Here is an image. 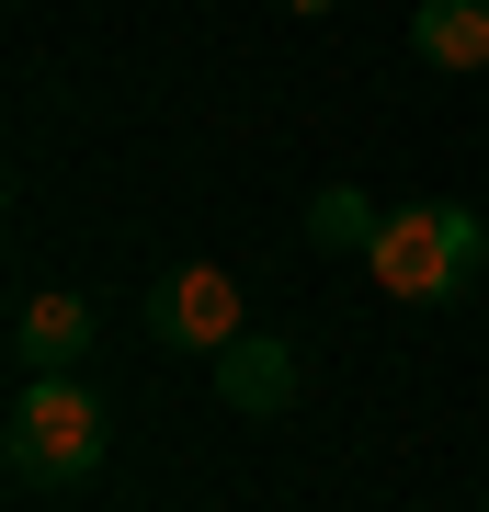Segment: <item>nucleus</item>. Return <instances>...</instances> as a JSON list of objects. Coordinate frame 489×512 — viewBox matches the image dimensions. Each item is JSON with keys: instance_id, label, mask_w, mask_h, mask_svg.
Masks as SVG:
<instances>
[{"instance_id": "1", "label": "nucleus", "mask_w": 489, "mask_h": 512, "mask_svg": "<svg viewBox=\"0 0 489 512\" xmlns=\"http://www.w3.org/2000/svg\"><path fill=\"white\" fill-rule=\"evenodd\" d=\"M478 205H387L376 251H364V274H376V296H399V308H444V296L478 285Z\"/></svg>"}, {"instance_id": "2", "label": "nucleus", "mask_w": 489, "mask_h": 512, "mask_svg": "<svg viewBox=\"0 0 489 512\" xmlns=\"http://www.w3.org/2000/svg\"><path fill=\"white\" fill-rule=\"evenodd\" d=\"M0 467H12L23 490H80V478L103 467V399L80 387V365H57V376H23V399H12V433H0Z\"/></svg>"}, {"instance_id": "3", "label": "nucleus", "mask_w": 489, "mask_h": 512, "mask_svg": "<svg viewBox=\"0 0 489 512\" xmlns=\"http://www.w3.org/2000/svg\"><path fill=\"white\" fill-rule=\"evenodd\" d=\"M148 330H160L171 353H228L251 319H239V285L217 274V262H182V274L148 296Z\"/></svg>"}, {"instance_id": "4", "label": "nucleus", "mask_w": 489, "mask_h": 512, "mask_svg": "<svg viewBox=\"0 0 489 512\" xmlns=\"http://www.w3.org/2000/svg\"><path fill=\"white\" fill-rule=\"evenodd\" d=\"M217 365V399L239 421H273V410H296V342H273V330H239L228 353H205Z\"/></svg>"}, {"instance_id": "5", "label": "nucleus", "mask_w": 489, "mask_h": 512, "mask_svg": "<svg viewBox=\"0 0 489 512\" xmlns=\"http://www.w3.org/2000/svg\"><path fill=\"white\" fill-rule=\"evenodd\" d=\"M12 353H23V376L80 365V353H91V296H69V285H35V296L12 308Z\"/></svg>"}, {"instance_id": "6", "label": "nucleus", "mask_w": 489, "mask_h": 512, "mask_svg": "<svg viewBox=\"0 0 489 512\" xmlns=\"http://www.w3.org/2000/svg\"><path fill=\"white\" fill-rule=\"evenodd\" d=\"M410 57L421 69H489V0H421L410 12Z\"/></svg>"}, {"instance_id": "7", "label": "nucleus", "mask_w": 489, "mask_h": 512, "mask_svg": "<svg viewBox=\"0 0 489 512\" xmlns=\"http://www.w3.org/2000/svg\"><path fill=\"white\" fill-rule=\"evenodd\" d=\"M376 228H387V217H376L353 183H330V194L308 205V251H376Z\"/></svg>"}, {"instance_id": "8", "label": "nucleus", "mask_w": 489, "mask_h": 512, "mask_svg": "<svg viewBox=\"0 0 489 512\" xmlns=\"http://www.w3.org/2000/svg\"><path fill=\"white\" fill-rule=\"evenodd\" d=\"M285 12H342V0H285Z\"/></svg>"}, {"instance_id": "9", "label": "nucleus", "mask_w": 489, "mask_h": 512, "mask_svg": "<svg viewBox=\"0 0 489 512\" xmlns=\"http://www.w3.org/2000/svg\"><path fill=\"white\" fill-rule=\"evenodd\" d=\"M478 512H489V490H478Z\"/></svg>"}]
</instances>
